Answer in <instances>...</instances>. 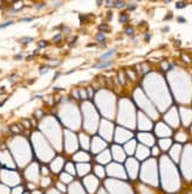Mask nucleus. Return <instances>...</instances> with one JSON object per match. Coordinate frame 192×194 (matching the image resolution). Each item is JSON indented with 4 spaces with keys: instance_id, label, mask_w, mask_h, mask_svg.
<instances>
[{
    "instance_id": "nucleus-1",
    "label": "nucleus",
    "mask_w": 192,
    "mask_h": 194,
    "mask_svg": "<svg viewBox=\"0 0 192 194\" xmlns=\"http://www.w3.org/2000/svg\"><path fill=\"white\" fill-rule=\"evenodd\" d=\"M160 173L162 183L166 190L173 192L179 188V174L167 157H162L160 159Z\"/></svg>"
},
{
    "instance_id": "nucleus-2",
    "label": "nucleus",
    "mask_w": 192,
    "mask_h": 194,
    "mask_svg": "<svg viewBox=\"0 0 192 194\" xmlns=\"http://www.w3.org/2000/svg\"><path fill=\"white\" fill-rule=\"evenodd\" d=\"M144 182L151 183L152 186L158 185V178H157V168H156V160L151 159L144 162L140 169V176Z\"/></svg>"
},
{
    "instance_id": "nucleus-3",
    "label": "nucleus",
    "mask_w": 192,
    "mask_h": 194,
    "mask_svg": "<svg viewBox=\"0 0 192 194\" xmlns=\"http://www.w3.org/2000/svg\"><path fill=\"white\" fill-rule=\"evenodd\" d=\"M84 116H85V120H84V127L88 132L92 133L96 131V126H97V113L95 112V109H92V106L89 104L84 111Z\"/></svg>"
},
{
    "instance_id": "nucleus-4",
    "label": "nucleus",
    "mask_w": 192,
    "mask_h": 194,
    "mask_svg": "<svg viewBox=\"0 0 192 194\" xmlns=\"http://www.w3.org/2000/svg\"><path fill=\"white\" fill-rule=\"evenodd\" d=\"M180 168H181V172H183L184 176L187 180H190L191 179V145H188L184 150Z\"/></svg>"
},
{
    "instance_id": "nucleus-5",
    "label": "nucleus",
    "mask_w": 192,
    "mask_h": 194,
    "mask_svg": "<svg viewBox=\"0 0 192 194\" xmlns=\"http://www.w3.org/2000/svg\"><path fill=\"white\" fill-rule=\"evenodd\" d=\"M107 186L111 190V194H132L131 188L126 183H122V182H116V181H112V180H108L107 181Z\"/></svg>"
},
{
    "instance_id": "nucleus-6",
    "label": "nucleus",
    "mask_w": 192,
    "mask_h": 194,
    "mask_svg": "<svg viewBox=\"0 0 192 194\" xmlns=\"http://www.w3.org/2000/svg\"><path fill=\"white\" fill-rule=\"evenodd\" d=\"M107 172L110 176L112 178H122V179H125L126 178V174H125V171L124 168L117 164V162H112V164H109V166L107 167Z\"/></svg>"
},
{
    "instance_id": "nucleus-7",
    "label": "nucleus",
    "mask_w": 192,
    "mask_h": 194,
    "mask_svg": "<svg viewBox=\"0 0 192 194\" xmlns=\"http://www.w3.org/2000/svg\"><path fill=\"white\" fill-rule=\"evenodd\" d=\"M64 150L68 152V153H71L74 151L77 150V139H76V136L69 131L66 132V143H64Z\"/></svg>"
},
{
    "instance_id": "nucleus-8",
    "label": "nucleus",
    "mask_w": 192,
    "mask_h": 194,
    "mask_svg": "<svg viewBox=\"0 0 192 194\" xmlns=\"http://www.w3.org/2000/svg\"><path fill=\"white\" fill-rule=\"evenodd\" d=\"M112 129H114V125H112L110 122L103 120V122L101 123V126H100V134L109 141V140H111V138H112V132H114Z\"/></svg>"
},
{
    "instance_id": "nucleus-9",
    "label": "nucleus",
    "mask_w": 192,
    "mask_h": 194,
    "mask_svg": "<svg viewBox=\"0 0 192 194\" xmlns=\"http://www.w3.org/2000/svg\"><path fill=\"white\" fill-rule=\"evenodd\" d=\"M125 167H126V171H128V174L131 179H135L137 176V173L139 171V165L137 162V160L135 158H130L126 160V164H125Z\"/></svg>"
},
{
    "instance_id": "nucleus-10",
    "label": "nucleus",
    "mask_w": 192,
    "mask_h": 194,
    "mask_svg": "<svg viewBox=\"0 0 192 194\" xmlns=\"http://www.w3.org/2000/svg\"><path fill=\"white\" fill-rule=\"evenodd\" d=\"M83 183L87 188V190L90 193V194H94L98 187V180L96 176L94 175H87L84 179H83Z\"/></svg>"
},
{
    "instance_id": "nucleus-11",
    "label": "nucleus",
    "mask_w": 192,
    "mask_h": 194,
    "mask_svg": "<svg viewBox=\"0 0 192 194\" xmlns=\"http://www.w3.org/2000/svg\"><path fill=\"white\" fill-rule=\"evenodd\" d=\"M25 175L29 181H33V182L37 181V179H39V165L36 162H34L30 166H28L27 169L25 171Z\"/></svg>"
},
{
    "instance_id": "nucleus-12",
    "label": "nucleus",
    "mask_w": 192,
    "mask_h": 194,
    "mask_svg": "<svg viewBox=\"0 0 192 194\" xmlns=\"http://www.w3.org/2000/svg\"><path fill=\"white\" fill-rule=\"evenodd\" d=\"M116 134H115V140L117 143H125L128 141L129 139H131L132 137V133L125 129H122V127H117L116 129Z\"/></svg>"
},
{
    "instance_id": "nucleus-13",
    "label": "nucleus",
    "mask_w": 192,
    "mask_h": 194,
    "mask_svg": "<svg viewBox=\"0 0 192 194\" xmlns=\"http://www.w3.org/2000/svg\"><path fill=\"white\" fill-rule=\"evenodd\" d=\"M107 147V141H104L100 137H94L91 140V152L92 153H98L103 151Z\"/></svg>"
},
{
    "instance_id": "nucleus-14",
    "label": "nucleus",
    "mask_w": 192,
    "mask_h": 194,
    "mask_svg": "<svg viewBox=\"0 0 192 194\" xmlns=\"http://www.w3.org/2000/svg\"><path fill=\"white\" fill-rule=\"evenodd\" d=\"M1 175H5V176H1V179L8 183V185H15L18 182H20V178L18 176L16 173L14 172H6V171H1Z\"/></svg>"
},
{
    "instance_id": "nucleus-15",
    "label": "nucleus",
    "mask_w": 192,
    "mask_h": 194,
    "mask_svg": "<svg viewBox=\"0 0 192 194\" xmlns=\"http://www.w3.org/2000/svg\"><path fill=\"white\" fill-rule=\"evenodd\" d=\"M138 127L140 131H148L152 127V122L143 113H138Z\"/></svg>"
},
{
    "instance_id": "nucleus-16",
    "label": "nucleus",
    "mask_w": 192,
    "mask_h": 194,
    "mask_svg": "<svg viewBox=\"0 0 192 194\" xmlns=\"http://www.w3.org/2000/svg\"><path fill=\"white\" fill-rule=\"evenodd\" d=\"M111 154H112V158L117 161V162H121V161H124L125 160V152L124 150L118 146V145H114L111 147Z\"/></svg>"
},
{
    "instance_id": "nucleus-17",
    "label": "nucleus",
    "mask_w": 192,
    "mask_h": 194,
    "mask_svg": "<svg viewBox=\"0 0 192 194\" xmlns=\"http://www.w3.org/2000/svg\"><path fill=\"white\" fill-rule=\"evenodd\" d=\"M165 120L173 127H177L179 125V118H178V115L176 112V109H171L166 115H165Z\"/></svg>"
},
{
    "instance_id": "nucleus-18",
    "label": "nucleus",
    "mask_w": 192,
    "mask_h": 194,
    "mask_svg": "<svg viewBox=\"0 0 192 194\" xmlns=\"http://www.w3.org/2000/svg\"><path fill=\"white\" fill-rule=\"evenodd\" d=\"M156 134L158 137H170L172 134V131L167 125L163 123H158L156 125Z\"/></svg>"
},
{
    "instance_id": "nucleus-19",
    "label": "nucleus",
    "mask_w": 192,
    "mask_h": 194,
    "mask_svg": "<svg viewBox=\"0 0 192 194\" xmlns=\"http://www.w3.org/2000/svg\"><path fill=\"white\" fill-rule=\"evenodd\" d=\"M135 152H136L137 159H139V160H145V159L150 155V150H149L146 146H144V145H138V146H136Z\"/></svg>"
},
{
    "instance_id": "nucleus-20",
    "label": "nucleus",
    "mask_w": 192,
    "mask_h": 194,
    "mask_svg": "<svg viewBox=\"0 0 192 194\" xmlns=\"http://www.w3.org/2000/svg\"><path fill=\"white\" fill-rule=\"evenodd\" d=\"M180 151H181V146L179 144H176L173 145L171 148H170V157L172 158L173 161H179V157H180Z\"/></svg>"
},
{
    "instance_id": "nucleus-21",
    "label": "nucleus",
    "mask_w": 192,
    "mask_h": 194,
    "mask_svg": "<svg viewBox=\"0 0 192 194\" xmlns=\"http://www.w3.org/2000/svg\"><path fill=\"white\" fill-rule=\"evenodd\" d=\"M0 162L2 165H6L9 168H14V164L11 161V157H9V153L7 151L0 152Z\"/></svg>"
},
{
    "instance_id": "nucleus-22",
    "label": "nucleus",
    "mask_w": 192,
    "mask_h": 194,
    "mask_svg": "<svg viewBox=\"0 0 192 194\" xmlns=\"http://www.w3.org/2000/svg\"><path fill=\"white\" fill-rule=\"evenodd\" d=\"M138 138L145 145H153L155 144V137L152 134H150V133H139Z\"/></svg>"
},
{
    "instance_id": "nucleus-23",
    "label": "nucleus",
    "mask_w": 192,
    "mask_h": 194,
    "mask_svg": "<svg viewBox=\"0 0 192 194\" xmlns=\"http://www.w3.org/2000/svg\"><path fill=\"white\" fill-rule=\"evenodd\" d=\"M63 162H64L63 158L57 157V158H56L55 160H53V161H52V164H50V168H52V171H53L54 173L60 172V169H61V168H62V166H63Z\"/></svg>"
},
{
    "instance_id": "nucleus-24",
    "label": "nucleus",
    "mask_w": 192,
    "mask_h": 194,
    "mask_svg": "<svg viewBox=\"0 0 192 194\" xmlns=\"http://www.w3.org/2000/svg\"><path fill=\"white\" fill-rule=\"evenodd\" d=\"M110 159H111L110 153H109V151H107V150H103V151L97 155V158H96V160H97L100 164H107V162L110 161Z\"/></svg>"
},
{
    "instance_id": "nucleus-25",
    "label": "nucleus",
    "mask_w": 192,
    "mask_h": 194,
    "mask_svg": "<svg viewBox=\"0 0 192 194\" xmlns=\"http://www.w3.org/2000/svg\"><path fill=\"white\" fill-rule=\"evenodd\" d=\"M69 193L70 194H85L84 189L81 187V185L78 182H75L71 185V187L69 188Z\"/></svg>"
},
{
    "instance_id": "nucleus-26",
    "label": "nucleus",
    "mask_w": 192,
    "mask_h": 194,
    "mask_svg": "<svg viewBox=\"0 0 192 194\" xmlns=\"http://www.w3.org/2000/svg\"><path fill=\"white\" fill-rule=\"evenodd\" d=\"M171 144H172V141L170 138H163V139H159V141H158L159 148H162L163 151L169 150V147H171Z\"/></svg>"
},
{
    "instance_id": "nucleus-27",
    "label": "nucleus",
    "mask_w": 192,
    "mask_h": 194,
    "mask_svg": "<svg viewBox=\"0 0 192 194\" xmlns=\"http://www.w3.org/2000/svg\"><path fill=\"white\" fill-rule=\"evenodd\" d=\"M90 157L87 152H77L76 154H74V160L76 161H89Z\"/></svg>"
},
{
    "instance_id": "nucleus-28",
    "label": "nucleus",
    "mask_w": 192,
    "mask_h": 194,
    "mask_svg": "<svg viewBox=\"0 0 192 194\" xmlns=\"http://www.w3.org/2000/svg\"><path fill=\"white\" fill-rule=\"evenodd\" d=\"M135 150H136V141L133 139H131L130 141H128L125 144V152L131 155V154L135 153Z\"/></svg>"
},
{
    "instance_id": "nucleus-29",
    "label": "nucleus",
    "mask_w": 192,
    "mask_h": 194,
    "mask_svg": "<svg viewBox=\"0 0 192 194\" xmlns=\"http://www.w3.org/2000/svg\"><path fill=\"white\" fill-rule=\"evenodd\" d=\"M89 171H90V165L89 164H80L76 168V172L78 173V175H84Z\"/></svg>"
},
{
    "instance_id": "nucleus-30",
    "label": "nucleus",
    "mask_w": 192,
    "mask_h": 194,
    "mask_svg": "<svg viewBox=\"0 0 192 194\" xmlns=\"http://www.w3.org/2000/svg\"><path fill=\"white\" fill-rule=\"evenodd\" d=\"M80 141H81V146H82L84 150H88V148H89L90 141H89V138H88L87 134L81 133V134H80Z\"/></svg>"
},
{
    "instance_id": "nucleus-31",
    "label": "nucleus",
    "mask_w": 192,
    "mask_h": 194,
    "mask_svg": "<svg viewBox=\"0 0 192 194\" xmlns=\"http://www.w3.org/2000/svg\"><path fill=\"white\" fill-rule=\"evenodd\" d=\"M94 173H95V175L98 176V178H104V175H105V169L103 168V166L96 165V166H94Z\"/></svg>"
},
{
    "instance_id": "nucleus-32",
    "label": "nucleus",
    "mask_w": 192,
    "mask_h": 194,
    "mask_svg": "<svg viewBox=\"0 0 192 194\" xmlns=\"http://www.w3.org/2000/svg\"><path fill=\"white\" fill-rule=\"evenodd\" d=\"M176 140L177 141H186L187 140V134L183 131H178L176 133Z\"/></svg>"
},
{
    "instance_id": "nucleus-33",
    "label": "nucleus",
    "mask_w": 192,
    "mask_h": 194,
    "mask_svg": "<svg viewBox=\"0 0 192 194\" xmlns=\"http://www.w3.org/2000/svg\"><path fill=\"white\" fill-rule=\"evenodd\" d=\"M111 64L110 61H104V62H101V63H96L94 64V68H97V69H101V68H107Z\"/></svg>"
},
{
    "instance_id": "nucleus-34",
    "label": "nucleus",
    "mask_w": 192,
    "mask_h": 194,
    "mask_svg": "<svg viewBox=\"0 0 192 194\" xmlns=\"http://www.w3.org/2000/svg\"><path fill=\"white\" fill-rule=\"evenodd\" d=\"M66 171H67L69 174H75V173H76L75 167H74V165H73L71 162H67V164H66Z\"/></svg>"
},
{
    "instance_id": "nucleus-35",
    "label": "nucleus",
    "mask_w": 192,
    "mask_h": 194,
    "mask_svg": "<svg viewBox=\"0 0 192 194\" xmlns=\"http://www.w3.org/2000/svg\"><path fill=\"white\" fill-rule=\"evenodd\" d=\"M60 179H61L62 182H70V181L73 180V178H71L68 173H62L61 176H60Z\"/></svg>"
},
{
    "instance_id": "nucleus-36",
    "label": "nucleus",
    "mask_w": 192,
    "mask_h": 194,
    "mask_svg": "<svg viewBox=\"0 0 192 194\" xmlns=\"http://www.w3.org/2000/svg\"><path fill=\"white\" fill-rule=\"evenodd\" d=\"M114 53H115V50H110V51H108V53L101 55V60H102V61H107L108 58H110V57L114 55Z\"/></svg>"
},
{
    "instance_id": "nucleus-37",
    "label": "nucleus",
    "mask_w": 192,
    "mask_h": 194,
    "mask_svg": "<svg viewBox=\"0 0 192 194\" xmlns=\"http://www.w3.org/2000/svg\"><path fill=\"white\" fill-rule=\"evenodd\" d=\"M49 183H50V179L48 176H42V179H41V186L42 187H47V186H49Z\"/></svg>"
},
{
    "instance_id": "nucleus-38",
    "label": "nucleus",
    "mask_w": 192,
    "mask_h": 194,
    "mask_svg": "<svg viewBox=\"0 0 192 194\" xmlns=\"http://www.w3.org/2000/svg\"><path fill=\"white\" fill-rule=\"evenodd\" d=\"M9 193H11V190H9V188L7 186L0 185V194H9Z\"/></svg>"
},
{
    "instance_id": "nucleus-39",
    "label": "nucleus",
    "mask_w": 192,
    "mask_h": 194,
    "mask_svg": "<svg viewBox=\"0 0 192 194\" xmlns=\"http://www.w3.org/2000/svg\"><path fill=\"white\" fill-rule=\"evenodd\" d=\"M150 153H151L153 157H157V155H159V147H157V146H153V147L151 148Z\"/></svg>"
},
{
    "instance_id": "nucleus-40",
    "label": "nucleus",
    "mask_w": 192,
    "mask_h": 194,
    "mask_svg": "<svg viewBox=\"0 0 192 194\" xmlns=\"http://www.w3.org/2000/svg\"><path fill=\"white\" fill-rule=\"evenodd\" d=\"M95 39H96L97 41H100V42H103V41L105 40V36H104L103 33H100V34H97V35L95 36Z\"/></svg>"
},
{
    "instance_id": "nucleus-41",
    "label": "nucleus",
    "mask_w": 192,
    "mask_h": 194,
    "mask_svg": "<svg viewBox=\"0 0 192 194\" xmlns=\"http://www.w3.org/2000/svg\"><path fill=\"white\" fill-rule=\"evenodd\" d=\"M12 194H22V187H21V186H19V187H15Z\"/></svg>"
},
{
    "instance_id": "nucleus-42",
    "label": "nucleus",
    "mask_w": 192,
    "mask_h": 194,
    "mask_svg": "<svg viewBox=\"0 0 192 194\" xmlns=\"http://www.w3.org/2000/svg\"><path fill=\"white\" fill-rule=\"evenodd\" d=\"M112 5H115L116 8H123V7L125 6V4L122 2V1H117V2H115V4H112Z\"/></svg>"
},
{
    "instance_id": "nucleus-43",
    "label": "nucleus",
    "mask_w": 192,
    "mask_h": 194,
    "mask_svg": "<svg viewBox=\"0 0 192 194\" xmlns=\"http://www.w3.org/2000/svg\"><path fill=\"white\" fill-rule=\"evenodd\" d=\"M119 21H121L122 23H125V22L128 21V16H126V14H121V16H119Z\"/></svg>"
},
{
    "instance_id": "nucleus-44",
    "label": "nucleus",
    "mask_w": 192,
    "mask_h": 194,
    "mask_svg": "<svg viewBox=\"0 0 192 194\" xmlns=\"http://www.w3.org/2000/svg\"><path fill=\"white\" fill-rule=\"evenodd\" d=\"M100 29H101V30H104V32H110V28H109V26H107V25H101V26H100Z\"/></svg>"
},
{
    "instance_id": "nucleus-45",
    "label": "nucleus",
    "mask_w": 192,
    "mask_h": 194,
    "mask_svg": "<svg viewBox=\"0 0 192 194\" xmlns=\"http://www.w3.org/2000/svg\"><path fill=\"white\" fill-rule=\"evenodd\" d=\"M37 46H39L40 48H44V47L47 46V41H40V42L37 43Z\"/></svg>"
},
{
    "instance_id": "nucleus-46",
    "label": "nucleus",
    "mask_w": 192,
    "mask_h": 194,
    "mask_svg": "<svg viewBox=\"0 0 192 194\" xmlns=\"http://www.w3.org/2000/svg\"><path fill=\"white\" fill-rule=\"evenodd\" d=\"M125 33H126L128 35H131V34L133 33V28H131V27H128V28L125 29Z\"/></svg>"
},
{
    "instance_id": "nucleus-47",
    "label": "nucleus",
    "mask_w": 192,
    "mask_h": 194,
    "mask_svg": "<svg viewBox=\"0 0 192 194\" xmlns=\"http://www.w3.org/2000/svg\"><path fill=\"white\" fill-rule=\"evenodd\" d=\"M185 5H186V4H185V2H177V4H176V6H177V8H180V9H181V8H183V7H184V6H185Z\"/></svg>"
},
{
    "instance_id": "nucleus-48",
    "label": "nucleus",
    "mask_w": 192,
    "mask_h": 194,
    "mask_svg": "<svg viewBox=\"0 0 192 194\" xmlns=\"http://www.w3.org/2000/svg\"><path fill=\"white\" fill-rule=\"evenodd\" d=\"M30 41H32L30 37H22V39H20V42H30Z\"/></svg>"
},
{
    "instance_id": "nucleus-49",
    "label": "nucleus",
    "mask_w": 192,
    "mask_h": 194,
    "mask_svg": "<svg viewBox=\"0 0 192 194\" xmlns=\"http://www.w3.org/2000/svg\"><path fill=\"white\" fill-rule=\"evenodd\" d=\"M57 187H59L61 190L66 192V187H63V183H62V182H59V183H57Z\"/></svg>"
},
{
    "instance_id": "nucleus-50",
    "label": "nucleus",
    "mask_w": 192,
    "mask_h": 194,
    "mask_svg": "<svg viewBox=\"0 0 192 194\" xmlns=\"http://www.w3.org/2000/svg\"><path fill=\"white\" fill-rule=\"evenodd\" d=\"M42 174H43L44 176H47L46 174H48V168H46L44 166H42Z\"/></svg>"
},
{
    "instance_id": "nucleus-51",
    "label": "nucleus",
    "mask_w": 192,
    "mask_h": 194,
    "mask_svg": "<svg viewBox=\"0 0 192 194\" xmlns=\"http://www.w3.org/2000/svg\"><path fill=\"white\" fill-rule=\"evenodd\" d=\"M133 74H135L133 71H128V76H129L130 78H132V81L135 79V76H133Z\"/></svg>"
},
{
    "instance_id": "nucleus-52",
    "label": "nucleus",
    "mask_w": 192,
    "mask_h": 194,
    "mask_svg": "<svg viewBox=\"0 0 192 194\" xmlns=\"http://www.w3.org/2000/svg\"><path fill=\"white\" fill-rule=\"evenodd\" d=\"M12 23V21H8V22H6V23H2V25H0V28H4V27H6V26H9Z\"/></svg>"
},
{
    "instance_id": "nucleus-53",
    "label": "nucleus",
    "mask_w": 192,
    "mask_h": 194,
    "mask_svg": "<svg viewBox=\"0 0 192 194\" xmlns=\"http://www.w3.org/2000/svg\"><path fill=\"white\" fill-rule=\"evenodd\" d=\"M81 97H82V98H85V97H87L85 90H81Z\"/></svg>"
},
{
    "instance_id": "nucleus-54",
    "label": "nucleus",
    "mask_w": 192,
    "mask_h": 194,
    "mask_svg": "<svg viewBox=\"0 0 192 194\" xmlns=\"http://www.w3.org/2000/svg\"><path fill=\"white\" fill-rule=\"evenodd\" d=\"M60 40H61V35H56L54 37V41H60Z\"/></svg>"
},
{
    "instance_id": "nucleus-55",
    "label": "nucleus",
    "mask_w": 192,
    "mask_h": 194,
    "mask_svg": "<svg viewBox=\"0 0 192 194\" xmlns=\"http://www.w3.org/2000/svg\"><path fill=\"white\" fill-rule=\"evenodd\" d=\"M44 71H48V68H47V67H44V68H42V69L40 70V72H41V74H43Z\"/></svg>"
},
{
    "instance_id": "nucleus-56",
    "label": "nucleus",
    "mask_w": 192,
    "mask_h": 194,
    "mask_svg": "<svg viewBox=\"0 0 192 194\" xmlns=\"http://www.w3.org/2000/svg\"><path fill=\"white\" fill-rule=\"evenodd\" d=\"M98 194H107V192H105V189L101 188V189H100V192H98Z\"/></svg>"
},
{
    "instance_id": "nucleus-57",
    "label": "nucleus",
    "mask_w": 192,
    "mask_h": 194,
    "mask_svg": "<svg viewBox=\"0 0 192 194\" xmlns=\"http://www.w3.org/2000/svg\"><path fill=\"white\" fill-rule=\"evenodd\" d=\"M178 21H179V22H185V19H183V16H179V18H178Z\"/></svg>"
},
{
    "instance_id": "nucleus-58",
    "label": "nucleus",
    "mask_w": 192,
    "mask_h": 194,
    "mask_svg": "<svg viewBox=\"0 0 192 194\" xmlns=\"http://www.w3.org/2000/svg\"><path fill=\"white\" fill-rule=\"evenodd\" d=\"M128 9H129V11H133V9H135V6H131V5H130Z\"/></svg>"
},
{
    "instance_id": "nucleus-59",
    "label": "nucleus",
    "mask_w": 192,
    "mask_h": 194,
    "mask_svg": "<svg viewBox=\"0 0 192 194\" xmlns=\"http://www.w3.org/2000/svg\"><path fill=\"white\" fill-rule=\"evenodd\" d=\"M145 36H146V37H145V40H146V41H149V40L151 39V35H149V34H148V35H145Z\"/></svg>"
},
{
    "instance_id": "nucleus-60",
    "label": "nucleus",
    "mask_w": 192,
    "mask_h": 194,
    "mask_svg": "<svg viewBox=\"0 0 192 194\" xmlns=\"http://www.w3.org/2000/svg\"><path fill=\"white\" fill-rule=\"evenodd\" d=\"M12 130H13L14 132H18V131H19V130L16 129V126H12Z\"/></svg>"
},
{
    "instance_id": "nucleus-61",
    "label": "nucleus",
    "mask_w": 192,
    "mask_h": 194,
    "mask_svg": "<svg viewBox=\"0 0 192 194\" xmlns=\"http://www.w3.org/2000/svg\"><path fill=\"white\" fill-rule=\"evenodd\" d=\"M33 194H41V192H40V190H34Z\"/></svg>"
},
{
    "instance_id": "nucleus-62",
    "label": "nucleus",
    "mask_w": 192,
    "mask_h": 194,
    "mask_svg": "<svg viewBox=\"0 0 192 194\" xmlns=\"http://www.w3.org/2000/svg\"><path fill=\"white\" fill-rule=\"evenodd\" d=\"M15 58H21V54H19V55H16V56H15Z\"/></svg>"
}]
</instances>
